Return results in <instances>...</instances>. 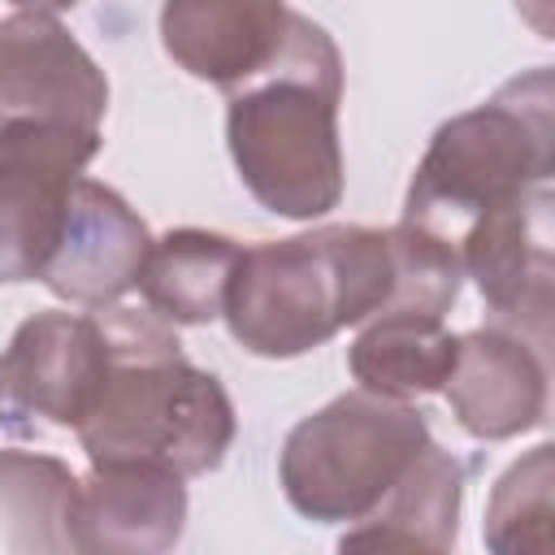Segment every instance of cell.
I'll return each instance as SVG.
<instances>
[{
    "instance_id": "1",
    "label": "cell",
    "mask_w": 555,
    "mask_h": 555,
    "mask_svg": "<svg viewBox=\"0 0 555 555\" xmlns=\"http://www.w3.org/2000/svg\"><path fill=\"white\" fill-rule=\"evenodd\" d=\"M225 95V143L251 199L291 221H312L338 208L343 56L330 30L291 13L278 56Z\"/></svg>"
},
{
    "instance_id": "2",
    "label": "cell",
    "mask_w": 555,
    "mask_h": 555,
    "mask_svg": "<svg viewBox=\"0 0 555 555\" xmlns=\"http://www.w3.org/2000/svg\"><path fill=\"white\" fill-rule=\"evenodd\" d=\"M108 334V377L74 429L91 464H156L178 477L212 473L234 442L225 386L182 356L156 312L95 308Z\"/></svg>"
},
{
    "instance_id": "3",
    "label": "cell",
    "mask_w": 555,
    "mask_h": 555,
    "mask_svg": "<svg viewBox=\"0 0 555 555\" xmlns=\"http://www.w3.org/2000/svg\"><path fill=\"white\" fill-rule=\"evenodd\" d=\"M395 282L399 251L390 230L321 225L243 247L221 317L243 351L291 360L386 312Z\"/></svg>"
},
{
    "instance_id": "4",
    "label": "cell",
    "mask_w": 555,
    "mask_h": 555,
    "mask_svg": "<svg viewBox=\"0 0 555 555\" xmlns=\"http://www.w3.org/2000/svg\"><path fill=\"white\" fill-rule=\"evenodd\" d=\"M555 169V82L538 65L503 82L486 104L442 121L412 173L403 217L451 243L460 256L464 230L533 186H546Z\"/></svg>"
},
{
    "instance_id": "5",
    "label": "cell",
    "mask_w": 555,
    "mask_h": 555,
    "mask_svg": "<svg viewBox=\"0 0 555 555\" xmlns=\"http://www.w3.org/2000/svg\"><path fill=\"white\" fill-rule=\"evenodd\" d=\"M429 442V421L408 399L347 390L304 416L278 460L286 503L321 525L360 520Z\"/></svg>"
},
{
    "instance_id": "6",
    "label": "cell",
    "mask_w": 555,
    "mask_h": 555,
    "mask_svg": "<svg viewBox=\"0 0 555 555\" xmlns=\"http://www.w3.org/2000/svg\"><path fill=\"white\" fill-rule=\"evenodd\" d=\"M100 130L61 121L0 126V282H39L61 243L74 182L100 152Z\"/></svg>"
},
{
    "instance_id": "7",
    "label": "cell",
    "mask_w": 555,
    "mask_h": 555,
    "mask_svg": "<svg viewBox=\"0 0 555 555\" xmlns=\"http://www.w3.org/2000/svg\"><path fill=\"white\" fill-rule=\"evenodd\" d=\"M460 264L477 282L490 321L546 351L551 334V182L481 212L460 238Z\"/></svg>"
},
{
    "instance_id": "8",
    "label": "cell",
    "mask_w": 555,
    "mask_h": 555,
    "mask_svg": "<svg viewBox=\"0 0 555 555\" xmlns=\"http://www.w3.org/2000/svg\"><path fill=\"white\" fill-rule=\"evenodd\" d=\"M108 113V78L91 52L43 9L0 17V126L61 121L100 130Z\"/></svg>"
},
{
    "instance_id": "9",
    "label": "cell",
    "mask_w": 555,
    "mask_h": 555,
    "mask_svg": "<svg viewBox=\"0 0 555 555\" xmlns=\"http://www.w3.org/2000/svg\"><path fill=\"white\" fill-rule=\"evenodd\" d=\"M108 377V334L100 312H35L0 356V395L13 412L78 429Z\"/></svg>"
},
{
    "instance_id": "10",
    "label": "cell",
    "mask_w": 555,
    "mask_h": 555,
    "mask_svg": "<svg viewBox=\"0 0 555 555\" xmlns=\"http://www.w3.org/2000/svg\"><path fill=\"white\" fill-rule=\"evenodd\" d=\"M147 251H152V234L143 217L113 186L95 178H78L61 243L48 256L39 282L56 299L104 308L139 286Z\"/></svg>"
},
{
    "instance_id": "11",
    "label": "cell",
    "mask_w": 555,
    "mask_h": 555,
    "mask_svg": "<svg viewBox=\"0 0 555 555\" xmlns=\"http://www.w3.org/2000/svg\"><path fill=\"white\" fill-rule=\"evenodd\" d=\"M442 390L473 438H516L546 416V356L525 334L490 321L460 334V356Z\"/></svg>"
},
{
    "instance_id": "12",
    "label": "cell",
    "mask_w": 555,
    "mask_h": 555,
    "mask_svg": "<svg viewBox=\"0 0 555 555\" xmlns=\"http://www.w3.org/2000/svg\"><path fill=\"white\" fill-rule=\"evenodd\" d=\"M291 26L286 0H165L160 43L178 69L221 91L256 78Z\"/></svg>"
},
{
    "instance_id": "13",
    "label": "cell",
    "mask_w": 555,
    "mask_h": 555,
    "mask_svg": "<svg viewBox=\"0 0 555 555\" xmlns=\"http://www.w3.org/2000/svg\"><path fill=\"white\" fill-rule=\"evenodd\" d=\"M186 477L156 464H91L78 503V551L156 555L182 538Z\"/></svg>"
},
{
    "instance_id": "14",
    "label": "cell",
    "mask_w": 555,
    "mask_h": 555,
    "mask_svg": "<svg viewBox=\"0 0 555 555\" xmlns=\"http://www.w3.org/2000/svg\"><path fill=\"white\" fill-rule=\"evenodd\" d=\"M464 468L434 438L403 477L343 533V551H451L460 533Z\"/></svg>"
},
{
    "instance_id": "15",
    "label": "cell",
    "mask_w": 555,
    "mask_h": 555,
    "mask_svg": "<svg viewBox=\"0 0 555 555\" xmlns=\"http://www.w3.org/2000/svg\"><path fill=\"white\" fill-rule=\"evenodd\" d=\"M360 325L364 330L347 347V364L364 390L390 399L442 390L460 356V334H451L442 317L395 308V312H373Z\"/></svg>"
},
{
    "instance_id": "16",
    "label": "cell",
    "mask_w": 555,
    "mask_h": 555,
    "mask_svg": "<svg viewBox=\"0 0 555 555\" xmlns=\"http://www.w3.org/2000/svg\"><path fill=\"white\" fill-rule=\"evenodd\" d=\"M243 247L217 230H169L152 238L147 264L139 273V291L160 321L173 325H204L225 312V295L234 282Z\"/></svg>"
},
{
    "instance_id": "17",
    "label": "cell",
    "mask_w": 555,
    "mask_h": 555,
    "mask_svg": "<svg viewBox=\"0 0 555 555\" xmlns=\"http://www.w3.org/2000/svg\"><path fill=\"white\" fill-rule=\"evenodd\" d=\"M82 477L65 460L0 447V529L9 551H78Z\"/></svg>"
},
{
    "instance_id": "18",
    "label": "cell",
    "mask_w": 555,
    "mask_h": 555,
    "mask_svg": "<svg viewBox=\"0 0 555 555\" xmlns=\"http://www.w3.org/2000/svg\"><path fill=\"white\" fill-rule=\"evenodd\" d=\"M551 442H538L525 460H516L490 490L486 507V546L499 555L546 551L551 542Z\"/></svg>"
},
{
    "instance_id": "19",
    "label": "cell",
    "mask_w": 555,
    "mask_h": 555,
    "mask_svg": "<svg viewBox=\"0 0 555 555\" xmlns=\"http://www.w3.org/2000/svg\"><path fill=\"white\" fill-rule=\"evenodd\" d=\"M17 9H43V13H61V9H74L82 0H13Z\"/></svg>"
}]
</instances>
